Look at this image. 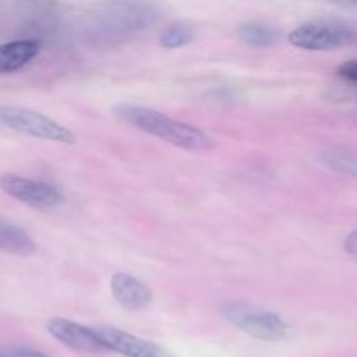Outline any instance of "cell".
<instances>
[{"label": "cell", "instance_id": "5bb4252c", "mask_svg": "<svg viewBox=\"0 0 357 357\" xmlns=\"http://www.w3.org/2000/svg\"><path fill=\"white\" fill-rule=\"evenodd\" d=\"M338 77L345 82L357 86V59H349L338 66Z\"/></svg>", "mask_w": 357, "mask_h": 357}, {"label": "cell", "instance_id": "4fadbf2b", "mask_svg": "<svg viewBox=\"0 0 357 357\" xmlns=\"http://www.w3.org/2000/svg\"><path fill=\"white\" fill-rule=\"evenodd\" d=\"M323 160L331 169L340 171L357 180V153L345 152V150H330L323 153Z\"/></svg>", "mask_w": 357, "mask_h": 357}, {"label": "cell", "instance_id": "9c48e42d", "mask_svg": "<svg viewBox=\"0 0 357 357\" xmlns=\"http://www.w3.org/2000/svg\"><path fill=\"white\" fill-rule=\"evenodd\" d=\"M40 51L37 38H20L0 45V73H13L23 68Z\"/></svg>", "mask_w": 357, "mask_h": 357}, {"label": "cell", "instance_id": "3957f363", "mask_svg": "<svg viewBox=\"0 0 357 357\" xmlns=\"http://www.w3.org/2000/svg\"><path fill=\"white\" fill-rule=\"evenodd\" d=\"M289 42L305 51H335L357 42V31L340 21L317 20L296 26L289 33Z\"/></svg>", "mask_w": 357, "mask_h": 357}, {"label": "cell", "instance_id": "8992f818", "mask_svg": "<svg viewBox=\"0 0 357 357\" xmlns=\"http://www.w3.org/2000/svg\"><path fill=\"white\" fill-rule=\"evenodd\" d=\"M94 330H96L98 338L107 349V352L110 351L124 357H173L160 345L143 340V338L128 333V331L108 326H96Z\"/></svg>", "mask_w": 357, "mask_h": 357}, {"label": "cell", "instance_id": "e0dca14e", "mask_svg": "<svg viewBox=\"0 0 357 357\" xmlns=\"http://www.w3.org/2000/svg\"><path fill=\"white\" fill-rule=\"evenodd\" d=\"M0 357H6V356H3V354H2V352H0Z\"/></svg>", "mask_w": 357, "mask_h": 357}, {"label": "cell", "instance_id": "6da1fadb", "mask_svg": "<svg viewBox=\"0 0 357 357\" xmlns=\"http://www.w3.org/2000/svg\"><path fill=\"white\" fill-rule=\"evenodd\" d=\"M115 114L122 121L129 122L139 131L157 136L178 149L190 150V152H201V150L211 149L213 142L208 135L199 131L197 128L185 122H178L160 112L149 107H138V105H121L115 108Z\"/></svg>", "mask_w": 357, "mask_h": 357}, {"label": "cell", "instance_id": "52a82bcc", "mask_svg": "<svg viewBox=\"0 0 357 357\" xmlns=\"http://www.w3.org/2000/svg\"><path fill=\"white\" fill-rule=\"evenodd\" d=\"M49 333L61 342L65 347L79 352H91V354H100L107 352L103 344L98 338L94 326H84L75 321L65 319V317H52L45 324Z\"/></svg>", "mask_w": 357, "mask_h": 357}, {"label": "cell", "instance_id": "ba28073f", "mask_svg": "<svg viewBox=\"0 0 357 357\" xmlns=\"http://www.w3.org/2000/svg\"><path fill=\"white\" fill-rule=\"evenodd\" d=\"M110 289L114 298L128 310L146 309L153 296L152 289L145 282L126 272H117L112 275Z\"/></svg>", "mask_w": 357, "mask_h": 357}, {"label": "cell", "instance_id": "277c9868", "mask_svg": "<svg viewBox=\"0 0 357 357\" xmlns=\"http://www.w3.org/2000/svg\"><path fill=\"white\" fill-rule=\"evenodd\" d=\"M0 122L13 131L38 139H49L65 145H73L77 139L68 128L30 108L0 107Z\"/></svg>", "mask_w": 357, "mask_h": 357}, {"label": "cell", "instance_id": "2e32d148", "mask_svg": "<svg viewBox=\"0 0 357 357\" xmlns=\"http://www.w3.org/2000/svg\"><path fill=\"white\" fill-rule=\"evenodd\" d=\"M345 250L351 255H354V257H357V230L349 234V237L345 239Z\"/></svg>", "mask_w": 357, "mask_h": 357}, {"label": "cell", "instance_id": "ac0fdd59", "mask_svg": "<svg viewBox=\"0 0 357 357\" xmlns=\"http://www.w3.org/2000/svg\"><path fill=\"white\" fill-rule=\"evenodd\" d=\"M0 126H2V122H0Z\"/></svg>", "mask_w": 357, "mask_h": 357}, {"label": "cell", "instance_id": "7c38bea8", "mask_svg": "<svg viewBox=\"0 0 357 357\" xmlns=\"http://www.w3.org/2000/svg\"><path fill=\"white\" fill-rule=\"evenodd\" d=\"M195 38V28L188 23H171L160 33L159 42L166 49H178L190 44Z\"/></svg>", "mask_w": 357, "mask_h": 357}, {"label": "cell", "instance_id": "5b68a950", "mask_svg": "<svg viewBox=\"0 0 357 357\" xmlns=\"http://www.w3.org/2000/svg\"><path fill=\"white\" fill-rule=\"evenodd\" d=\"M0 188L10 197L38 209L56 208L63 202V194L52 185L44 181L30 180V178L17 176V174H2L0 176Z\"/></svg>", "mask_w": 357, "mask_h": 357}, {"label": "cell", "instance_id": "8fae6325", "mask_svg": "<svg viewBox=\"0 0 357 357\" xmlns=\"http://www.w3.org/2000/svg\"><path fill=\"white\" fill-rule=\"evenodd\" d=\"M237 35L241 40L253 47H268L278 44L281 38V31L271 23L265 21H248L237 28Z\"/></svg>", "mask_w": 357, "mask_h": 357}, {"label": "cell", "instance_id": "30bf717a", "mask_svg": "<svg viewBox=\"0 0 357 357\" xmlns=\"http://www.w3.org/2000/svg\"><path fill=\"white\" fill-rule=\"evenodd\" d=\"M35 250L37 246L28 232H24L16 223L0 218V251L26 257V255L35 253Z\"/></svg>", "mask_w": 357, "mask_h": 357}, {"label": "cell", "instance_id": "7a4b0ae2", "mask_svg": "<svg viewBox=\"0 0 357 357\" xmlns=\"http://www.w3.org/2000/svg\"><path fill=\"white\" fill-rule=\"evenodd\" d=\"M223 316L232 326L239 328L250 337L264 342L284 340L289 333V326L279 314L264 307L246 302H232L223 307Z\"/></svg>", "mask_w": 357, "mask_h": 357}, {"label": "cell", "instance_id": "9a60e30c", "mask_svg": "<svg viewBox=\"0 0 357 357\" xmlns=\"http://www.w3.org/2000/svg\"><path fill=\"white\" fill-rule=\"evenodd\" d=\"M6 357H49L42 352L33 351V349H26V347H13V349H6L2 352Z\"/></svg>", "mask_w": 357, "mask_h": 357}]
</instances>
